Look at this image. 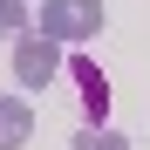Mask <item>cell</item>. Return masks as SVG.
<instances>
[{
    "mask_svg": "<svg viewBox=\"0 0 150 150\" xmlns=\"http://www.w3.org/2000/svg\"><path fill=\"white\" fill-rule=\"evenodd\" d=\"M41 34L48 41H96L103 34V0H41Z\"/></svg>",
    "mask_w": 150,
    "mask_h": 150,
    "instance_id": "obj_1",
    "label": "cell"
},
{
    "mask_svg": "<svg viewBox=\"0 0 150 150\" xmlns=\"http://www.w3.org/2000/svg\"><path fill=\"white\" fill-rule=\"evenodd\" d=\"M55 75H68V62H62V41H48L41 28L14 41V82H21V89H48Z\"/></svg>",
    "mask_w": 150,
    "mask_h": 150,
    "instance_id": "obj_2",
    "label": "cell"
},
{
    "mask_svg": "<svg viewBox=\"0 0 150 150\" xmlns=\"http://www.w3.org/2000/svg\"><path fill=\"white\" fill-rule=\"evenodd\" d=\"M34 137V109H28V96H0V150H21Z\"/></svg>",
    "mask_w": 150,
    "mask_h": 150,
    "instance_id": "obj_3",
    "label": "cell"
},
{
    "mask_svg": "<svg viewBox=\"0 0 150 150\" xmlns=\"http://www.w3.org/2000/svg\"><path fill=\"white\" fill-rule=\"evenodd\" d=\"M68 75H75V96H82V109L103 123V109H109V89H103V75H96V62H68Z\"/></svg>",
    "mask_w": 150,
    "mask_h": 150,
    "instance_id": "obj_4",
    "label": "cell"
},
{
    "mask_svg": "<svg viewBox=\"0 0 150 150\" xmlns=\"http://www.w3.org/2000/svg\"><path fill=\"white\" fill-rule=\"evenodd\" d=\"M21 34H34L28 0H0V41H21Z\"/></svg>",
    "mask_w": 150,
    "mask_h": 150,
    "instance_id": "obj_5",
    "label": "cell"
},
{
    "mask_svg": "<svg viewBox=\"0 0 150 150\" xmlns=\"http://www.w3.org/2000/svg\"><path fill=\"white\" fill-rule=\"evenodd\" d=\"M75 150H130V137H116V130H75Z\"/></svg>",
    "mask_w": 150,
    "mask_h": 150,
    "instance_id": "obj_6",
    "label": "cell"
}]
</instances>
